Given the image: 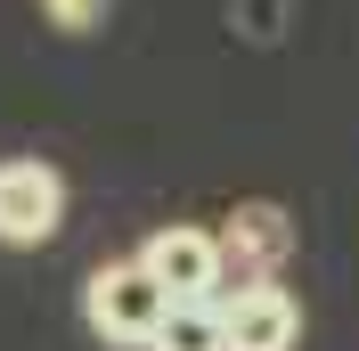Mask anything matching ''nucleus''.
Here are the masks:
<instances>
[{"instance_id":"obj_7","label":"nucleus","mask_w":359,"mask_h":351,"mask_svg":"<svg viewBox=\"0 0 359 351\" xmlns=\"http://www.w3.org/2000/svg\"><path fill=\"white\" fill-rule=\"evenodd\" d=\"M41 17L57 33H90V25H107V0H41Z\"/></svg>"},{"instance_id":"obj_1","label":"nucleus","mask_w":359,"mask_h":351,"mask_svg":"<svg viewBox=\"0 0 359 351\" xmlns=\"http://www.w3.org/2000/svg\"><path fill=\"white\" fill-rule=\"evenodd\" d=\"M163 310H172V294L139 262H107V270H90V286H82V319H90L98 343H139L147 351V335L163 327Z\"/></svg>"},{"instance_id":"obj_2","label":"nucleus","mask_w":359,"mask_h":351,"mask_svg":"<svg viewBox=\"0 0 359 351\" xmlns=\"http://www.w3.org/2000/svg\"><path fill=\"white\" fill-rule=\"evenodd\" d=\"M131 262L147 270L172 303H221V286H229L221 245H212V229H196V220H163V229L139 245Z\"/></svg>"},{"instance_id":"obj_3","label":"nucleus","mask_w":359,"mask_h":351,"mask_svg":"<svg viewBox=\"0 0 359 351\" xmlns=\"http://www.w3.org/2000/svg\"><path fill=\"white\" fill-rule=\"evenodd\" d=\"M221 343L229 351H294L302 343V303L294 286L278 278H245V286H221Z\"/></svg>"},{"instance_id":"obj_6","label":"nucleus","mask_w":359,"mask_h":351,"mask_svg":"<svg viewBox=\"0 0 359 351\" xmlns=\"http://www.w3.org/2000/svg\"><path fill=\"white\" fill-rule=\"evenodd\" d=\"M147 351H229L221 343V310H212V303H172L163 327L147 335Z\"/></svg>"},{"instance_id":"obj_4","label":"nucleus","mask_w":359,"mask_h":351,"mask_svg":"<svg viewBox=\"0 0 359 351\" xmlns=\"http://www.w3.org/2000/svg\"><path fill=\"white\" fill-rule=\"evenodd\" d=\"M66 229V180L41 155H8L0 164V245H49Z\"/></svg>"},{"instance_id":"obj_5","label":"nucleus","mask_w":359,"mask_h":351,"mask_svg":"<svg viewBox=\"0 0 359 351\" xmlns=\"http://www.w3.org/2000/svg\"><path fill=\"white\" fill-rule=\"evenodd\" d=\"M212 245H221V270H237V286H245V278H278L294 229H286L278 204H237L229 229H212Z\"/></svg>"}]
</instances>
